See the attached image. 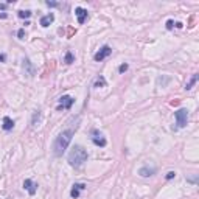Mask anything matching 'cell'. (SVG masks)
<instances>
[{
	"instance_id": "17",
	"label": "cell",
	"mask_w": 199,
	"mask_h": 199,
	"mask_svg": "<svg viewBox=\"0 0 199 199\" xmlns=\"http://www.w3.org/2000/svg\"><path fill=\"white\" fill-rule=\"evenodd\" d=\"M106 86V79L103 78V76H100V78L95 81V84H93V87H104Z\"/></svg>"
},
{
	"instance_id": "22",
	"label": "cell",
	"mask_w": 199,
	"mask_h": 199,
	"mask_svg": "<svg viewBox=\"0 0 199 199\" xmlns=\"http://www.w3.org/2000/svg\"><path fill=\"white\" fill-rule=\"evenodd\" d=\"M17 36H19V39H25V30L20 28V30L17 31Z\"/></svg>"
},
{
	"instance_id": "15",
	"label": "cell",
	"mask_w": 199,
	"mask_h": 199,
	"mask_svg": "<svg viewBox=\"0 0 199 199\" xmlns=\"http://www.w3.org/2000/svg\"><path fill=\"white\" fill-rule=\"evenodd\" d=\"M73 61H75V56H73V53H72L70 50H68V51L66 53V59H64V62H66V64H68V66H70V64L73 62Z\"/></svg>"
},
{
	"instance_id": "2",
	"label": "cell",
	"mask_w": 199,
	"mask_h": 199,
	"mask_svg": "<svg viewBox=\"0 0 199 199\" xmlns=\"http://www.w3.org/2000/svg\"><path fill=\"white\" fill-rule=\"evenodd\" d=\"M86 160H87V151L81 145H75V146L72 148L70 154H68V163L75 168H79Z\"/></svg>"
},
{
	"instance_id": "8",
	"label": "cell",
	"mask_w": 199,
	"mask_h": 199,
	"mask_svg": "<svg viewBox=\"0 0 199 199\" xmlns=\"http://www.w3.org/2000/svg\"><path fill=\"white\" fill-rule=\"evenodd\" d=\"M83 190H86V183H83V182L73 183V188H72V191H70V196L73 199L79 198V193H81Z\"/></svg>"
},
{
	"instance_id": "16",
	"label": "cell",
	"mask_w": 199,
	"mask_h": 199,
	"mask_svg": "<svg viewBox=\"0 0 199 199\" xmlns=\"http://www.w3.org/2000/svg\"><path fill=\"white\" fill-rule=\"evenodd\" d=\"M17 16L20 17V19H28L30 16H31V11H28V9H20V11H17Z\"/></svg>"
},
{
	"instance_id": "5",
	"label": "cell",
	"mask_w": 199,
	"mask_h": 199,
	"mask_svg": "<svg viewBox=\"0 0 199 199\" xmlns=\"http://www.w3.org/2000/svg\"><path fill=\"white\" fill-rule=\"evenodd\" d=\"M92 141H93V145H97V146H101V148H104L106 146V139L103 137V134L98 131V129H93L92 131Z\"/></svg>"
},
{
	"instance_id": "24",
	"label": "cell",
	"mask_w": 199,
	"mask_h": 199,
	"mask_svg": "<svg viewBox=\"0 0 199 199\" xmlns=\"http://www.w3.org/2000/svg\"><path fill=\"white\" fill-rule=\"evenodd\" d=\"M173 26H174V22L173 20H168L167 22V30H173Z\"/></svg>"
},
{
	"instance_id": "13",
	"label": "cell",
	"mask_w": 199,
	"mask_h": 199,
	"mask_svg": "<svg viewBox=\"0 0 199 199\" xmlns=\"http://www.w3.org/2000/svg\"><path fill=\"white\" fill-rule=\"evenodd\" d=\"M24 68L26 72H28V75L30 76H34V73H36V70H34V67L31 66V62H30V59H24Z\"/></svg>"
},
{
	"instance_id": "20",
	"label": "cell",
	"mask_w": 199,
	"mask_h": 199,
	"mask_svg": "<svg viewBox=\"0 0 199 199\" xmlns=\"http://www.w3.org/2000/svg\"><path fill=\"white\" fill-rule=\"evenodd\" d=\"M174 177H176V173H174V171H168L167 176H165L167 181H171V179H174Z\"/></svg>"
},
{
	"instance_id": "18",
	"label": "cell",
	"mask_w": 199,
	"mask_h": 199,
	"mask_svg": "<svg viewBox=\"0 0 199 199\" xmlns=\"http://www.w3.org/2000/svg\"><path fill=\"white\" fill-rule=\"evenodd\" d=\"M5 8H6V3H0V11H3ZM6 17H8L6 13H0V19H6Z\"/></svg>"
},
{
	"instance_id": "11",
	"label": "cell",
	"mask_w": 199,
	"mask_h": 199,
	"mask_svg": "<svg viewBox=\"0 0 199 199\" xmlns=\"http://www.w3.org/2000/svg\"><path fill=\"white\" fill-rule=\"evenodd\" d=\"M53 20H55V14H47V16H44L41 19V26H44V28H47L50 24H53Z\"/></svg>"
},
{
	"instance_id": "10",
	"label": "cell",
	"mask_w": 199,
	"mask_h": 199,
	"mask_svg": "<svg viewBox=\"0 0 199 199\" xmlns=\"http://www.w3.org/2000/svg\"><path fill=\"white\" fill-rule=\"evenodd\" d=\"M139 174L141 177H149V176L156 174V168H149V167H141L139 170Z\"/></svg>"
},
{
	"instance_id": "21",
	"label": "cell",
	"mask_w": 199,
	"mask_h": 199,
	"mask_svg": "<svg viewBox=\"0 0 199 199\" xmlns=\"http://www.w3.org/2000/svg\"><path fill=\"white\" fill-rule=\"evenodd\" d=\"M39 117H41V112L36 110V112H34V117H33V125H36V121H39Z\"/></svg>"
},
{
	"instance_id": "12",
	"label": "cell",
	"mask_w": 199,
	"mask_h": 199,
	"mask_svg": "<svg viewBox=\"0 0 199 199\" xmlns=\"http://www.w3.org/2000/svg\"><path fill=\"white\" fill-rule=\"evenodd\" d=\"M2 128L5 129V131H11V129L14 128V120H11L9 117H3V125Z\"/></svg>"
},
{
	"instance_id": "27",
	"label": "cell",
	"mask_w": 199,
	"mask_h": 199,
	"mask_svg": "<svg viewBox=\"0 0 199 199\" xmlns=\"http://www.w3.org/2000/svg\"><path fill=\"white\" fill-rule=\"evenodd\" d=\"M170 104H171V106H177V104H179V100H173Z\"/></svg>"
},
{
	"instance_id": "26",
	"label": "cell",
	"mask_w": 199,
	"mask_h": 199,
	"mask_svg": "<svg viewBox=\"0 0 199 199\" xmlns=\"http://www.w3.org/2000/svg\"><path fill=\"white\" fill-rule=\"evenodd\" d=\"M5 59H6V55L5 53H0V62H3Z\"/></svg>"
},
{
	"instance_id": "14",
	"label": "cell",
	"mask_w": 199,
	"mask_h": 199,
	"mask_svg": "<svg viewBox=\"0 0 199 199\" xmlns=\"http://www.w3.org/2000/svg\"><path fill=\"white\" fill-rule=\"evenodd\" d=\"M198 79H199V75H198V73H194V75H193V76H191V78H190V81L185 84V89H187V90H190L191 87H193L194 84H196V81H198Z\"/></svg>"
},
{
	"instance_id": "23",
	"label": "cell",
	"mask_w": 199,
	"mask_h": 199,
	"mask_svg": "<svg viewBox=\"0 0 199 199\" xmlns=\"http://www.w3.org/2000/svg\"><path fill=\"white\" fill-rule=\"evenodd\" d=\"M126 70H128V64H121V66L118 67V72H120V73H125Z\"/></svg>"
},
{
	"instance_id": "19",
	"label": "cell",
	"mask_w": 199,
	"mask_h": 199,
	"mask_svg": "<svg viewBox=\"0 0 199 199\" xmlns=\"http://www.w3.org/2000/svg\"><path fill=\"white\" fill-rule=\"evenodd\" d=\"M75 33H76V30L73 28V26H68V30H67V37H68V39H70V37L73 36Z\"/></svg>"
},
{
	"instance_id": "9",
	"label": "cell",
	"mask_w": 199,
	"mask_h": 199,
	"mask_svg": "<svg viewBox=\"0 0 199 199\" xmlns=\"http://www.w3.org/2000/svg\"><path fill=\"white\" fill-rule=\"evenodd\" d=\"M24 188H25V190L28 191V193L31 194V196H33V194H36L37 185L31 181V179H25V181H24Z\"/></svg>"
},
{
	"instance_id": "1",
	"label": "cell",
	"mask_w": 199,
	"mask_h": 199,
	"mask_svg": "<svg viewBox=\"0 0 199 199\" xmlns=\"http://www.w3.org/2000/svg\"><path fill=\"white\" fill-rule=\"evenodd\" d=\"M75 131L73 129H66V131H62L58 135V139L55 140V146H53V149H55V156H62L64 152H66V149L68 148V145H70L72 141V137H73Z\"/></svg>"
},
{
	"instance_id": "7",
	"label": "cell",
	"mask_w": 199,
	"mask_h": 199,
	"mask_svg": "<svg viewBox=\"0 0 199 199\" xmlns=\"http://www.w3.org/2000/svg\"><path fill=\"white\" fill-rule=\"evenodd\" d=\"M75 14H76V17H78V24H84V22H86V19L89 17V13H87V9L81 8V6L75 8Z\"/></svg>"
},
{
	"instance_id": "25",
	"label": "cell",
	"mask_w": 199,
	"mask_h": 199,
	"mask_svg": "<svg viewBox=\"0 0 199 199\" xmlns=\"http://www.w3.org/2000/svg\"><path fill=\"white\" fill-rule=\"evenodd\" d=\"M47 6H59V3H56V2H50V0H47Z\"/></svg>"
},
{
	"instance_id": "3",
	"label": "cell",
	"mask_w": 199,
	"mask_h": 199,
	"mask_svg": "<svg viewBox=\"0 0 199 199\" xmlns=\"http://www.w3.org/2000/svg\"><path fill=\"white\" fill-rule=\"evenodd\" d=\"M174 117H176V125H177V128H183V126H187L188 110L187 109H179L177 112H174Z\"/></svg>"
},
{
	"instance_id": "4",
	"label": "cell",
	"mask_w": 199,
	"mask_h": 199,
	"mask_svg": "<svg viewBox=\"0 0 199 199\" xmlns=\"http://www.w3.org/2000/svg\"><path fill=\"white\" fill-rule=\"evenodd\" d=\"M112 53V48L109 47V45H103L101 48L98 50L97 53H95V56H93V59L97 61V62H100V61H103V59H106L108 56Z\"/></svg>"
},
{
	"instance_id": "6",
	"label": "cell",
	"mask_w": 199,
	"mask_h": 199,
	"mask_svg": "<svg viewBox=\"0 0 199 199\" xmlns=\"http://www.w3.org/2000/svg\"><path fill=\"white\" fill-rule=\"evenodd\" d=\"M75 100L70 97V95H62V97L59 98V106H58V110L61 109H70L72 106H73Z\"/></svg>"
}]
</instances>
